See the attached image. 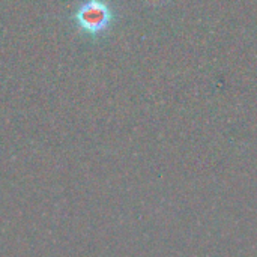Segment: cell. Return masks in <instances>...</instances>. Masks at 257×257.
Instances as JSON below:
<instances>
[{
	"instance_id": "obj_1",
	"label": "cell",
	"mask_w": 257,
	"mask_h": 257,
	"mask_svg": "<svg viewBox=\"0 0 257 257\" xmlns=\"http://www.w3.org/2000/svg\"><path fill=\"white\" fill-rule=\"evenodd\" d=\"M78 27L90 35L104 32L111 21V11L102 0H87L75 12Z\"/></svg>"
}]
</instances>
